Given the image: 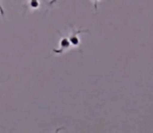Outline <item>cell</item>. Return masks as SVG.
Listing matches in <instances>:
<instances>
[{
  "instance_id": "6da1fadb",
  "label": "cell",
  "mask_w": 153,
  "mask_h": 133,
  "mask_svg": "<svg viewBox=\"0 0 153 133\" xmlns=\"http://www.w3.org/2000/svg\"><path fill=\"white\" fill-rule=\"evenodd\" d=\"M70 28H71V30H72V33H71L70 35L68 36V38L71 43V46L74 47V48H78L79 45H80V43H81L80 38H79V34L83 33H90V30L89 29H79V30H76L72 24H70Z\"/></svg>"
},
{
  "instance_id": "277c9868",
  "label": "cell",
  "mask_w": 153,
  "mask_h": 133,
  "mask_svg": "<svg viewBox=\"0 0 153 133\" xmlns=\"http://www.w3.org/2000/svg\"><path fill=\"white\" fill-rule=\"evenodd\" d=\"M93 1H94V7H95V10L97 12V3H98V2L100 1V0H93Z\"/></svg>"
},
{
  "instance_id": "3957f363",
  "label": "cell",
  "mask_w": 153,
  "mask_h": 133,
  "mask_svg": "<svg viewBox=\"0 0 153 133\" xmlns=\"http://www.w3.org/2000/svg\"><path fill=\"white\" fill-rule=\"evenodd\" d=\"M29 7L32 10H36L40 7V1L39 0H29Z\"/></svg>"
},
{
  "instance_id": "7a4b0ae2",
  "label": "cell",
  "mask_w": 153,
  "mask_h": 133,
  "mask_svg": "<svg viewBox=\"0 0 153 133\" xmlns=\"http://www.w3.org/2000/svg\"><path fill=\"white\" fill-rule=\"evenodd\" d=\"M71 43L69 41L68 36H62L61 41H59V47L57 49H53V53L54 54H62L66 51L70 50L71 48Z\"/></svg>"
},
{
  "instance_id": "5b68a950",
  "label": "cell",
  "mask_w": 153,
  "mask_h": 133,
  "mask_svg": "<svg viewBox=\"0 0 153 133\" xmlns=\"http://www.w3.org/2000/svg\"><path fill=\"white\" fill-rule=\"evenodd\" d=\"M65 127H59V128H56V130L54 131V133H59V131H62V130H64Z\"/></svg>"
},
{
  "instance_id": "8992f818",
  "label": "cell",
  "mask_w": 153,
  "mask_h": 133,
  "mask_svg": "<svg viewBox=\"0 0 153 133\" xmlns=\"http://www.w3.org/2000/svg\"><path fill=\"white\" fill-rule=\"evenodd\" d=\"M0 13H1V16H4V12H3V10H2L1 4H0Z\"/></svg>"
}]
</instances>
